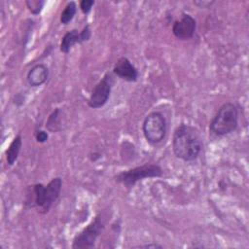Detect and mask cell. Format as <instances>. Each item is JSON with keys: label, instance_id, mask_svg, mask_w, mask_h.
I'll return each mask as SVG.
<instances>
[{"label": "cell", "instance_id": "6da1fadb", "mask_svg": "<svg viewBox=\"0 0 249 249\" xmlns=\"http://www.w3.org/2000/svg\"><path fill=\"white\" fill-rule=\"evenodd\" d=\"M172 151L183 161L196 160L203 148L202 139L197 129L187 124H180L173 131Z\"/></svg>", "mask_w": 249, "mask_h": 249}, {"label": "cell", "instance_id": "7a4b0ae2", "mask_svg": "<svg viewBox=\"0 0 249 249\" xmlns=\"http://www.w3.org/2000/svg\"><path fill=\"white\" fill-rule=\"evenodd\" d=\"M239 111L232 102L223 103L209 124V132L216 137H224L238 127Z\"/></svg>", "mask_w": 249, "mask_h": 249}, {"label": "cell", "instance_id": "3957f363", "mask_svg": "<svg viewBox=\"0 0 249 249\" xmlns=\"http://www.w3.org/2000/svg\"><path fill=\"white\" fill-rule=\"evenodd\" d=\"M62 190V179L57 176L53 178L47 185L36 183L32 186L33 204L40 214H47L53 203L58 199Z\"/></svg>", "mask_w": 249, "mask_h": 249}, {"label": "cell", "instance_id": "277c9868", "mask_svg": "<svg viewBox=\"0 0 249 249\" xmlns=\"http://www.w3.org/2000/svg\"><path fill=\"white\" fill-rule=\"evenodd\" d=\"M163 175L161 166L158 163H144L127 170H124L114 176V180L117 183L124 185L125 188H132L137 182L149 179L160 178Z\"/></svg>", "mask_w": 249, "mask_h": 249}, {"label": "cell", "instance_id": "5b68a950", "mask_svg": "<svg viewBox=\"0 0 249 249\" xmlns=\"http://www.w3.org/2000/svg\"><path fill=\"white\" fill-rule=\"evenodd\" d=\"M142 132L150 145H158L163 141L167 133V121L160 111L150 112L143 120Z\"/></svg>", "mask_w": 249, "mask_h": 249}, {"label": "cell", "instance_id": "8992f818", "mask_svg": "<svg viewBox=\"0 0 249 249\" xmlns=\"http://www.w3.org/2000/svg\"><path fill=\"white\" fill-rule=\"evenodd\" d=\"M104 229V218L102 214L99 213L88 226L74 236L71 247L73 249H89L94 247L96 240L101 235Z\"/></svg>", "mask_w": 249, "mask_h": 249}, {"label": "cell", "instance_id": "52a82bcc", "mask_svg": "<svg viewBox=\"0 0 249 249\" xmlns=\"http://www.w3.org/2000/svg\"><path fill=\"white\" fill-rule=\"evenodd\" d=\"M114 76L115 75L112 72H106L94 86L87 101L89 108L100 109L108 102L113 86L115 84Z\"/></svg>", "mask_w": 249, "mask_h": 249}, {"label": "cell", "instance_id": "ba28073f", "mask_svg": "<svg viewBox=\"0 0 249 249\" xmlns=\"http://www.w3.org/2000/svg\"><path fill=\"white\" fill-rule=\"evenodd\" d=\"M172 33L179 40H189L193 38L196 30V20L190 14L183 13L180 19L172 24Z\"/></svg>", "mask_w": 249, "mask_h": 249}, {"label": "cell", "instance_id": "9c48e42d", "mask_svg": "<svg viewBox=\"0 0 249 249\" xmlns=\"http://www.w3.org/2000/svg\"><path fill=\"white\" fill-rule=\"evenodd\" d=\"M112 73L116 77L129 83L136 82L139 78L138 69L126 56H121L117 59L113 66Z\"/></svg>", "mask_w": 249, "mask_h": 249}, {"label": "cell", "instance_id": "30bf717a", "mask_svg": "<svg viewBox=\"0 0 249 249\" xmlns=\"http://www.w3.org/2000/svg\"><path fill=\"white\" fill-rule=\"evenodd\" d=\"M49 75V67L45 63H37L28 70L26 80L29 86L36 88L44 85L47 82Z\"/></svg>", "mask_w": 249, "mask_h": 249}, {"label": "cell", "instance_id": "8fae6325", "mask_svg": "<svg viewBox=\"0 0 249 249\" xmlns=\"http://www.w3.org/2000/svg\"><path fill=\"white\" fill-rule=\"evenodd\" d=\"M77 44H82L81 37H80V31L76 28H73V29L67 31L63 35V37L60 41L59 51L63 53H68L70 52V50L73 48V46H75Z\"/></svg>", "mask_w": 249, "mask_h": 249}, {"label": "cell", "instance_id": "7c38bea8", "mask_svg": "<svg viewBox=\"0 0 249 249\" xmlns=\"http://www.w3.org/2000/svg\"><path fill=\"white\" fill-rule=\"evenodd\" d=\"M21 147H22V137L20 134H18L14 137V139L12 140V142L10 143L9 147L5 152L6 161L9 166L14 165L15 162L17 161L18 155L21 151Z\"/></svg>", "mask_w": 249, "mask_h": 249}, {"label": "cell", "instance_id": "4fadbf2b", "mask_svg": "<svg viewBox=\"0 0 249 249\" xmlns=\"http://www.w3.org/2000/svg\"><path fill=\"white\" fill-rule=\"evenodd\" d=\"M46 129L49 132H58L61 129V110L55 108L48 117L46 122Z\"/></svg>", "mask_w": 249, "mask_h": 249}, {"label": "cell", "instance_id": "5bb4252c", "mask_svg": "<svg viewBox=\"0 0 249 249\" xmlns=\"http://www.w3.org/2000/svg\"><path fill=\"white\" fill-rule=\"evenodd\" d=\"M76 13H77V4H76V2L75 1H69L65 5L63 11L60 14V18H59L60 23L63 24V25L69 24L72 21V19L74 18Z\"/></svg>", "mask_w": 249, "mask_h": 249}, {"label": "cell", "instance_id": "9a60e30c", "mask_svg": "<svg viewBox=\"0 0 249 249\" xmlns=\"http://www.w3.org/2000/svg\"><path fill=\"white\" fill-rule=\"evenodd\" d=\"M24 3L27 10L31 13V15L37 16L42 12L46 4V1L45 0H26Z\"/></svg>", "mask_w": 249, "mask_h": 249}, {"label": "cell", "instance_id": "2e32d148", "mask_svg": "<svg viewBox=\"0 0 249 249\" xmlns=\"http://www.w3.org/2000/svg\"><path fill=\"white\" fill-rule=\"evenodd\" d=\"M94 0H82L79 3L80 10L84 15H88L91 11V8L94 5Z\"/></svg>", "mask_w": 249, "mask_h": 249}, {"label": "cell", "instance_id": "e0dca14e", "mask_svg": "<svg viewBox=\"0 0 249 249\" xmlns=\"http://www.w3.org/2000/svg\"><path fill=\"white\" fill-rule=\"evenodd\" d=\"M80 37H81V43H85L89 41L91 37V29L89 24H86L83 29L80 31Z\"/></svg>", "mask_w": 249, "mask_h": 249}, {"label": "cell", "instance_id": "ac0fdd59", "mask_svg": "<svg viewBox=\"0 0 249 249\" xmlns=\"http://www.w3.org/2000/svg\"><path fill=\"white\" fill-rule=\"evenodd\" d=\"M35 139L38 143H45L48 141L49 139V132H47V130H37L35 132Z\"/></svg>", "mask_w": 249, "mask_h": 249}, {"label": "cell", "instance_id": "d6986e66", "mask_svg": "<svg viewBox=\"0 0 249 249\" xmlns=\"http://www.w3.org/2000/svg\"><path fill=\"white\" fill-rule=\"evenodd\" d=\"M25 101V96L22 94V92H18L14 95L13 102L16 106H21Z\"/></svg>", "mask_w": 249, "mask_h": 249}, {"label": "cell", "instance_id": "ffe728a7", "mask_svg": "<svg viewBox=\"0 0 249 249\" xmlns=\"http://www.w3.org/2000/svg\"><path fill=\"white\" fill-rule=\"evenodd\" d=\"M136 247L137 248H162V246L158 243H149V244H145V245H139Z\"/></svg>", "mask_w": 249, "mask_h": 249}, {"label": "cell", "instance_id": "44dd1931", "mask_svg": "<svg viewBox=\"0 0 249 249\" xmlns=\"http://www.w3.org/2000/svg\"><path fill=\"white\" fill-rule=\"evenodd\" d=\"M196 5H197L198 7H200V8H206V7H209V6H211V4L213 3V2H205V1H195L194 2Z\"/></svg>", "mask_w": 249, "mask_h": 249}]
</instances>
